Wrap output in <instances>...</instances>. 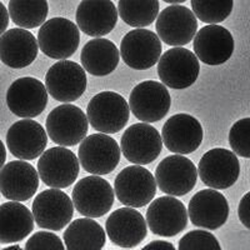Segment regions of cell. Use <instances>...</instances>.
I'll return each instance as SVG.
<instances>
[{
	"label": "cell",
	"instance_id": "obj_1",
	"mask_svg": "<svg viewBox=\"0 0 250 250\" xmlns=\"http://www.w3.org/2000/svg\"><path fill=\"white\" fill-rule=\"evenodd\" d=\"M130 115L126 100L114 91H103L93 97L86 106L89 123L99 133L115 134L124 128Z\"/></svg>",
	"mask_w": 250,
	"mask_h": 250
},
{
	"label": "cell",
	"instance_id": "obj_2",
	"mask_svg": "<svg viewBox=\"0 0 250 250\" xmlns=\"http://www.w3.org/2000/svg\"><path fill=\"white\" fill-rule=\"evenodd\" d=\"M80 29L65 18H51L40 26L38 43L46 57L65 60L75 54L80 43Z\"/></svg>",
	"mask_w": 250,
	"mask_h": 250
},
{
	"label": "cell",
	"instance_id": "obj_3",
	"mask_svg": "<svg viewBox=\"0 0 250 250\" xmlns=\"http://www.w3.org/2000/svg\"><path fill=\"white\" fill-rule=\"evenodd\" d=\"M199 73L200 64L195 53L183 46H173L158 62V75L162 83L176 90L193 85Z\"/></svg>",
	"mask_w": 250,
	"mask_h": 250
},
{
	"label": "cell",
	"instance_id": "obj_4",
	"mask_svg": "<svg viewBox=\"0 0 250 250\" xmlns=\"http://www.w3.org/2000/svg\"><path fill=\"white\" fill-rule=\"evenodd\" d=\"M89 120L77 105L62 104L49 113L45 128L49 138L62 146H73L86 137Z\"/></svg>",
	"mask_w": 250,
	"mask_h": 250
},
{
	"label": "cell",
	"instance_id": "obj_5",
	"mask_svg": "<svg viewBox=\"0 0 250 250\" xmlns=\"http://www.w3.org/2000/svg\"><path fill=\"white\" fill-rule=\"evenodd\" d=\"M122 149L105 133L91 134L82 140L78 150L83 169L94 175H106L117 168Z\"/></svg>",
	"mask_w": 250,
	"mask_h": 250
},
{
	"label": "cell",
	"instance_id": "obj_6",
	"mask_svg": "<svg viewBox=\"0 0 250 250\" xmlns=\"http://www.w3.org/2000/svg\"><path fill=\"white\" fill-rule=\"evenodd\" d=\"M156 180L153 174L143 165H131L123 169L115 178L114 191L122 204L131 208H142L154 199Z\"/></svg>",
	"mask_w": 250,
	"mask_h": 250
},
{
	"label": "cell",
	"instance_id": "obj_7",
	"mask_svg": "<svg viewBox=\"0 0 250 250\" xmlns=\"http://www.w3.org/2000/svg\"><path fill=\"white\" fill-rule=\"evenodd\" d=\"M114 193L105 179L91 174L75 184L71 199L79 214L89 218H100L109 213L113 207Z\"/></svg>",
	"mask_w": 250,
	"mask_h": 250
},
{
	"label": "cell",
	"instance_id": "obj_8",
	"mask_svg": "<svg viewBox=\"0 0 250 250\" xmlns=\"http://www.w3.org/2000/svg\"><path fill=\"white\" fill-rule=\"evenodd\" d=\"M79 158L65 146L44 151L38 160V173L45 185L57 189L70 187L79 175Z\"/></svg>",
	"mask_w": 250,
	"mask_h": 250
},
{
	"label": "cell",
	"instance_id": "obj_9",
	"mask_svg": "<svg viewBox=\"0 0 250 250\" xmlns=\"http://www.w3.org/2000/svg\"><path fill=\"white\" fill-rule=\"evenodd\" d=\"M74 203L70 196L57 188L42 191L33 202V215L38 227L46 230H62L74 215Z\"/></svg>",
	"mask_w": 250,
	"mask_h": 250
},
{
	"label": "cell",
	"instance_id": "obj_10",
	"mask_svg": "<svg viewBox=\"0 0 250 250\" xmlns=\"http://www.w3.org/2000/svg\"><path fill=\"white\" fill-rule=\"evenodd\" d=\"M45 86L53 99L62 103L75 102L86 90L85 69L78 62L60 60L49 68Z\"/></svg>",
	"mask_w": 250,
	"mask_h": 250
},
{
	"label": "cell",
	"instance_id": "obj_11",
	"mask_svg": "<svg viewBox=\"0 0 250 250\" xmlns=\"http://www.w3.org/2000/svg\"><path fill=\"white\" fill-rule=\"evenodd\" d=\"M171 97L167 85L154 80L138 84L129 97L130 111L144 123H156L169 113Z\"/></svg>",
	"mask_w": 250,
	"mask_h": 250
},
{
	"label": "cell",
	"instance_id": "obj_12",
	"mask_svg": "<svg viewBox=\"0 0 250 250\" xmlns=\"http://www.w3.org/2000/svg\"><path fill=\"white\" fill-rule=\"evenodd\" d=\"M120 149L128 162L138 165L150 164L162 153L163 138L148 123H138L124 131Z\"/></svg>",
	"mask_w": 250,
	"mask_h": 250
},
{
	"label": "cell",
	"instance_id": "obj_13",
	"mask_svg": "<svg viewBox=\"0 0 250 250\" xmlns=\"http://www.w3.org/2000/svg\"><path fill=\"white\" fill-rule=\"evenodd\" d=\"M198 171L207 187L222 190L235 184L240 175V163L234 151L214 148L202 156Z\"/></svg>",
	"mask_w": 250,
	"mask_h": 250
},
{
	"label": "cell",
	"instance_id": "obj_14",
	"mask_svg": "<svg viewBox=\"0 0 250 250\" xmlns=\"http://www.w3.org/2000/svg\"><path fill=\"white\" fill-rule=\"evenodd\" d=\"M155 180L163 193L183 196L190 193L198 180V169L183 154L167 156L155 169Z\"/></svg>",
	"mask_w": 250,
	"mask_h": 250
},
{
	"label": "cell",
	"instance_id": "obj_15",
	"mask_svg": "<svg viewBox=\"0 0 250 250\" xmlns=\"http://www.w3.org/2000/svg\"><path fill=\"white\" fill-rule=\"evenodd\" d=\"M120 55L125 64L131 69H150L162 57V42L159 35L143 28L130 30L123 38Z\"/></svg>",
	"mask_w": 250,
	"mask_h": 250
},
{
	"label": "cell",
	"instance_id": "obj_16",
	"mask_svg": "<svg viewBox=\"0 0 250 250\" xmlns=\"http://www.w3.org/2000/svg\"><path fill=\"white\" fill-rule=\"evenodd\" d=\"M155 28L160 40L167 45L183 46L195 38L198 20L193 10L179 4H173L158 15Z\"/></svg>",
	"mask_w": 250,
	"mask_h": 250
},
{
	"label": "cell",
	"instance_id": "obj_17",
	"mask_svg": "<svg viewBox=\"0 0 250 250\" xmlns=\"http://www.w3.org/2000/svg\"><path fill=\"white\" fill-rule=\"evenodd\" d=\"M9 110L19 118H35L48 104V90L40 80L31 77L19 78L6 91Z\"/></svg>",
	"mask_w": 250,
	"mask_h": 250
},
{
	"label": "cell",
	"instance_id": "obj_18",
	"mask_svg": "<svg viewBox=\"0 0 250 250\" xmlns=\"http://www.w3.org/2000/svg\"><path fill=\"white\" fill-rule=\"evenodd\" d=\"M146 223L151 233L159 236H175L187 228L188 210L173 195L153 200L146 210Z\"/></svg>",
	"mask_w": 250,
	"mask_h": 250
},
{
	"label": "cell",
	"instance_id": "obj_19",
	"mask_svg": "<svg viewBox=\"0 0 250 250\" xmlns=\"http://www.w3.org/2000/svg\"><path fill=\"white\" fill-rule=\"evenodd\" d=\"M48 145L45 129L31 118L14 123L6 133V146L10 153L21 160L39 158Z\"/></svg>",
	"mask_w": 250,
	"mask_h": 250
},
{
	"label": "cell",
	"instance_id": "obj_20",
	"mask_svg": "<svg viewBox=\"0 0 250 250\" xmlns=\"http://www.w3.org/2000/svg\"><path fill=\"white\" fill-rule=\"evenodd\" d=\"M163 143L169 151L190 154L199 148L204 138L203 126L193 115L175 114L163 126Z\"/></svg>",
	"mask_w": 250,
	"mask_h": 250
},
{
	"label": "cell",
	"instance_id": "obj_21",
	"mask_svg": "<svg viewBox=\"0 0 250 250\" xmlns=\"http://www.w3.org/2000/svg\"><path fill=\"white\" fill-rule=\"evenodd\" d=\"M188 214L195 227L216 230L229 218V204L225 196L213 188L204 189L193 195L188 205Z\"/></svg>",
	"mask_w": 250,
	"mask_h": 250
},
{
	"label": "cell",
	"instance_id": "obj_22",
	"mask_svg": "<svg viewBox=\"0 0 250 250\" xmlns=\"http://www.w3.org/2000/svg\"><path fill=\"white\" fill-rule=\"evenodd\" d=\"M105 230L110 242L120 248H135L146 238V219L131 207L120 208L106 219Z\"/></svg>",
	"mask_w": 250,
	"mask_h": 250
},
{
	"label": "cell",
	"instance_id": "obj_23",
	"mask_svg": "<svg viewBox=\"0 0 250 250\" xmlns=\"http://www.w3.org/2000/svg\"><path fill=\"white\" fill-rule=\"evenodd\" d=\"M194 53L207 65H220L230 59L234 51L231 33L224 26L209 24L196 31Z\"/></svg>",
	"mask_w": 250,
	"mask_h": 250
},
{
	"label": "cell",
	"instance_id": "obj_24",
	"mask_svg": "<svg viewBox=\"0 0 250 250\" xmlns=\"http://www.w3.org/2000/svg\"><path fill=\"white\" fill-rule=\"evenodd\" d=\"M39 178L30 163L14 160L0 169V191L9 200L26 202L37 193Z\"/></svg>",
	"mask_w": 250,
	"mask_h": 250
},
{
	"label": "cell",
	"instance_id": "obj_25",
	"mask_svg": "<svg viewBox=\"0 0 250 250\" xmlns=\"http://www.w3.org/2000/svg\"><path fill=\"white\" fill-rule=\"evenodd\" d=\"M75 19L84 34L103 38L117 25L118 9L111 0H82Z\"/></svg>",
	"mask_w": 250,
	"mask_h": 250
},
{
	"label": "cell",
	"instance_id": "obj_26",
	"mask_svg": "<svg viewBox=\"0 0 250 250\" xmlns=\"http://www.w3.org/2000/svg\"><path fill=\"white\" fill-rule=\"evenodd\" d=\"M39 43L29 30L14 28L0 35V60L13 69H23L38 57Z\"/></svg>",
	"mask_w": 250,
	"mask_h": 250
},
{
	"label": "cell",
	"instance_id": "obj_27",
	"mask_svg": "<svg viewBox=\"0 0 250 250\" xmlns=\"http://www.w3.org/2000/svg\"><path fill=\"white\" fill-rule=\"evenodd\" d=\"M34 215L20 202L0 205V244L19 243L34 230Z\"/></svg>",
	"mask_w": 250,
	"mask_h": 250
},
{
	"label": "cell",
	"instance_id": "obj_28",
	"mask_svg": "<svg viewBox=\"0 0 250 250\" xmlns=\"http://www.w3.org/2000/svg\"><path fill=\"white\" fill-rule=\"evenodd\" d=\"M80 60L83 68L91 75L105 77L117 69L120 60V51L110 40L95 38L84 45Z\"/></svg>",
	"mask_w": 250,
	"mask_h": 250
},
{
	"label": "cell",
	"instance_id": "obj_29",
	"mask_svg": "<svg viewBox=\"0 0 250 250\" xmlns=\"http://www.w3.org/2000/svg\"><path fill=\"white\" fill-rule=\"evenodd\" d=\"M64 243L69 250H99L105 245V230L93 218L77 219L64 231Z\"/></svg>",
	"mask_w": 250,
	"mask_h": 250
},
{
	"label": "cell",
	"instance_id": "obj_30",
	"mask_svg": "<svg viewBox=\"0 0 250 250\" xmlns=\"http://www.w3.org/2000/svg\"><path fill=\"white\" fill-rule=\"evenodd\" d=\"M8 10L15 25L33 29L45 23L49 5L46 0H9Z\"/></svg>",
	"mask_w": 250,
	"mask_h": 250
},
{
	"label": "cell",
	"instance_id": "obj_31",
	"mask_svg": "<svg viewBox=\"0 0 250 250\" xmlns=\"http://www.w3.org/2000/svg\"><path fill=\"white\" fill-rule=\"evenodd\" d=\"M118 13L125 24L145 28L159 15V0H119Z\"/></svg>",
	"mask_w": 250,
	"mask_h": 250
},
{
	"label": "cell",
	"instance_id": "obj_32",
	"mask_svg": "<svg viewBox=\"0 0 250 250\" xmlns=\"http://www.w3.org/2000/svg\"><path fill=\"white\" fill-rule=\"evenodd\" d=\"M234 0H191L195 17L203 23H222L231 14Z\"/></svg>",
	"mask_w": 250,
	"mask_h": 250
},
{
	"label": "cell",
	"instance_id": "obj_33",
	"mask_svg": "<svg viewBox=\"0 0 250 250\" xmlns=\"http://www.w3.org/2000/svg\"><path fill=\"white\" fill-rule=\"evenodd\" d=\"M229 144L236 155L250 158V118L238 120L231 126Z\"/></svg>",
	"mask_w": 250,
	"mask_h": 250
},
{
	"label": "cell",
	"instance_id": "obj_34",
	"mask_svg": "<svg viewBox=\"0 0 250 250\" xmlns=\"http://www.w3.org/2000/svg\"><path fill=\"white\" fill-rule=\"evenodd\" d=\"M179 250H220L218 239L209 231L193 230L185 234L179 240Z\"/></svg>",
	"mask_w": 250,
	"mask_h": 250
},
{
	"label": "cell",
	"instance_id": "obj_35",
	"mask_svg": "<svg viewBox=\"0 0 250 250\" xmlns=\"http://www.w3.org/2000/svg\"><path fill=\"white\" fill-rule=\"evenodd\" d=\"M26 250L33 249H59L64 250L65 245L62 244L59 236L50 231H38L29 238L25 244Z\"/></svg>",
	"mask_w": 250,
	"mask_h": 250
},
{
	"label": "cell",
	"instance_id": "obj_36",
	"mask_svg": "<svg viewBox=\"0 0 250 250\" xmlns=\"http://www.w3.org/2000/svg\"><path fill=\"white\" fill-rule=\"evenodd\" d=\"M239 220L250 230V191L242 198L238 207Z\"/></svg>",
	"mask_w": 250,
	"mask_h": 250
},
{
	"label": "cell",
	"instance_id": "obj_37",
	"mask_svg": "<svg viewBox=\"0 0 250 250\" xmlns=\"http://www.w3.org/2000/svg\"><path fill=\"white\" fill-rule=\"evenodd\" d=\"M9 10L5 8L1 1H0V35H3L6 31L9 25Z\"/></svg>",
	"mask_w": 250,
	"mask_h": 250
},
{
	"label": "cell",
	"instance_id": "obj_38",
	"mask_svg": "<svg viewBox=\"0 0 250 250\" xmlns=\"http://www.w3.org/2000/svg\"><path fill=\"white\" fill-rule=\"evenodd\" d=\"M144 249H168V250H174V245L171 243L163 242V240H155V242H151L149 244H146L144 247Z\"/></svg>",
	"mask_w": 250,
	"mask_h": 250
},
{
	"label": "cell",
	"instance_id": "obj_39",
	"mask_svg": "<svg viewBox=\"0 0 250 250\" xmlns=\"http://www.w3.org/2000/svg\"><path fill=\"white\" fill-rule=\"evenodd\" d=\"M5 160H6L5 145H4V143L0 140V169L4 167V164H5Z\"/></svg>",
	"mask_w": 250,
	"mask_h": 250
},
{
	"label": "cell",
	"instance_id": "obj_40",
	"mask_svg": "<svg viewBox=\"0 0 250 250\" xmlns=\"http://www.w3.org/2000/svg\"><path fill=\"white\" fill-rule=\"evenodd\" d=\"M163 1L169 4H180V3H185L187 0H163Z\"/></svg>",
	"mask_w": 250,
	"mask_h": 250
},
{
	"label": "cell",
	"instance_id": "obj_41",
	"mask_svg": "<svg viewBox=\"0 0 250 250\" xmlns=\"http://www.w3.org/2000/svg\"><path fill=\"white\" fill-rule=\"evenodd\" d=\"M10 249H20V245H18V244H10V245H8V247H5L4 248V250H10Z\"/></svg>",
	"mask_w": 250,
	"mask_h": 250
},
{
	"label": "cell",
	"instance_id": "obj_42",
	"mask_svg": "<svg viewBox=\"0 0 250 250\" xmlns=\"http://www.w3.org/2000/svg\"><path fill=\"white\" fill-rule=\"evenodd\" d=\"M0 193H1V191H0Z\"/></svg>",
	"mask_w": 250,
	"mask_h": 250
}]
</instances>
